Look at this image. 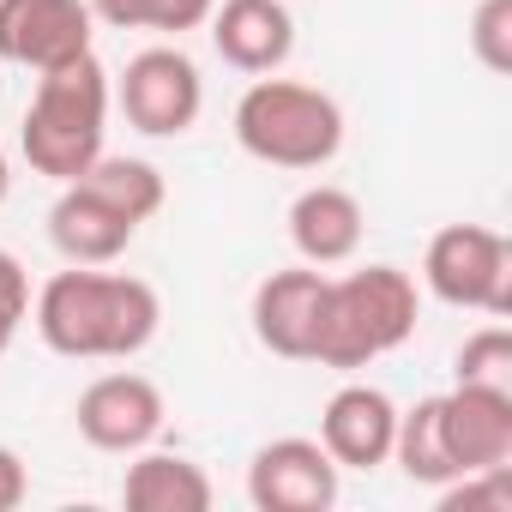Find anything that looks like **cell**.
I'll use <instances>...</instances> for the list:
<instances>
[{
  "label": "cell",
  "mask_w": 512,
  "mask_h": 512,
  "mask_svg": "<svg viewBox=\"0 0 512 512\" xmlns=\"http://www.w3.org/2000/svg\"><path fill=\"white\" fill-rule=\"evenodd\" d=\"M31 320H37V338L67 362H127L157 338L163 302L145 278L73 266L37 290Z\"/></svg>",
  "instance_id": "cell-1"
},
{
  "label": "cell",
  "mask_w": 512,
  "mask_h": 512,
  "mask_svg": "<svg viewBox=\"0 0 512 512\" xmlns=\"http://www.w3.org/2000/svg\"><path fill=\"white\" fill-rule=\"evenodd\" d=\"M103 139H109V73H103L97 49L67 67L37 73L31 109L19 127L25 163L37 175H49L55 187H67L103 157Z\"/></svg>",
  "instance_id": "cell-2"
},
{
  "label": "cell",
  "mask_w": 512,
  "mask_h": 512,
  "mask_svg": "<svg viewBox=\"0 0 512 512\" xmlns=\"http://www.w3.org/2000/svg\"><path fill=\"white\" fill-rule=\"evenodd\" d=\"M416 320H422V296H416V278L398 266H362L350 278H326V308H320L308 362L338 374L374 368L380 356L410 344Z\"/></svg>",
  "instance_id": "cell-3"
},
{
  "label": "cell",
  "mask_w": 512,
  "mask_h": 512,
  "mask_svg": "<svg viewBox=\"0 0 512 512\" xmlns=\"http://www.w3.org/2000/svg\"><path fill=\"white\" fill-rule=\"evenodd\" d=\"M235 145L272 169H326L344 151V109L320 85L260 73L235 103Z\"/></svg>",
  "instance_id": "cell-4"
},
{
  "label": "cell",
  "mask_w": 512,
  "mask_h": 512,
  "mask_svg": "<svg viewBox=\"0 0 512 512\" xmlns=\"http://www.w3.org/2000/svg\"><path fill=\"white\" fill-rule=\"evenodd\" d=\"M422 284L446 308L506 320L512 314V241L488 223H446L428 235Z\"/></svg>",
  "instance_id": "cell-5"
},
{
  "label": "cell",
  "mask_w": 512,
  "mask_h": 512,
  "mask_svg": "<svg viewBox=\"0 0 512 512\" xmlns=\"http://www.w3.org/2000/svg\"><path fill=\"white\" fill-rule=\"evenodd\" d=\"M115 97H121V115H127L133 133L181 139V133H193V121L205 109V79H199V67L181 43H157V49H139L127 61Z\"/></svg>",
  "instance_id": "cell-6"
},
{
  "label": "cell",
  "mask_w": 512,
  "mask_h": 512,
  "mask_svg": "<svg viewBox=\"0 0 512 512\" xmlns=\"http://www.w3.org/2000/svg\"><path fill=\"white\" fill-rule=\"evenodd\" d=\"M73 422H79L85 446L115 452V458H133V452H145V446L163 434L169 404H163V386H157V380L121 368V374H97V380L79 392Z\"/></svg>",
  "instance_id": "cell-7"
},
{
  "label": "cell",
  "mask_w": 512,
  "mask_h": 512,
  "mask_svg": "<svg viewBox=\"0 0 512 512\" xmlns=\"http://www.w3.org/2000/svg\"><path fill=\"white\" fill-rule=\"evenodd\" d=\"M338 464L320 440L284 434L247 458V500L260 512H326L338 500Z\"/></svg>",
  "instance_id": "cell-8"
},
{
  "label": "cell",
  "mask_w": 512,
  "mask_h": 512,
  "mask_svg": "<svg viewBox=\"0 0 512 512\" xmlns=\"http://www.w3.org/2000/svg\"><path fill=\"white\" fill-rule=\"evenodd\" d=\"M97 19L85 0H0V61L49 73L91 55Z\"/></svg>",
  "instance_id": "cell-9"
},
{
  "label": "cell",
  "mask_w": 512,
  "mask_h": 512,
  "mask_svg": "<svg viewBox=\"0 0 512 512\" xmlns=\"http://www.w3.org/2000/svg\"><path fill=\"white\" fill-rule=\"evenodd\" d=\"M320 308H326V272L320 266H284L272 278H260L253 290V338L284 362H308L314 356V332H320Z\"/></svg>",
  "instance_id": "cell-10"
},
{
  "label": "cell",
  "mask_w": 512,
  "mask_h": 512,
  "mask_svg": "<svg viewBox=\"0 0 512 512\" xmlns=\"http://www.w3.org/2000/svg\"><path fill=\"white\" fill-rule=\"evenodd\" d=\"M392 434H398V404L368 386V380H350L326 398L320 410V446L332 452L338 470H380L392 464Z\"/></svg>",
  "instance_id": "cell-11"
},
{
  "label": "cell",
  "mask_w": 512,
  "mask_h": 512,
  "mask_svg": "<svg viewBox=\"0 0 512 512\" xmlns=\"http://www.w3.org/2000/svg\"><path fill=\"white\" fill-rule=\"evenodd\" d=\"M205 25H211V49L247 79L278 73L296 55V13L284 0H217Z\"/></svg>",
  "instance_id": "cell-12"
},
{
  "label": "cell",
  "mask_w": 512,
  "mask_h": 512,
  "mask_svg": "<svg viewBox=\"0 0 512 512\" xmlns=\"http://www.w3.org/2000/svg\"><path fill=\"white\" fill-rule=\"evenodd\" d=\"M434 398H440V428H446V446H452L458 476L464 470L512 464V392L458 386L452 380V392H434Z\"/></svg>",
  "instance_id": "cell-13"
},
{
  "label": "cell",
  "mask_w": 512,
  "mask_h": 512,
  "mask_svg": "<svg viewBox=\"0 0 512 512\" xmlns=\"http://www.w3.org/2000/svg\"><path fill=\"white\" fill-rule=\"evenodd\" d=\"M139 223L127 211H115L103 193H91L85 181H67L61 199L49 205V241L67 266H115L133 247Z\"/></svg>",
  "instance_id": "cell-14"
},
{
  "label": "cell",
  "mask_w": 512,
  "mask_h": 512,
  "mask_svg": "<svg viewBox=\"0 0 512 512\" xmlns=\"http://www.w3.org/2000/svg\"><path fill=\"white\" fill-rule=\"evenodd\" d=\"M362 229H368V211L350 187H332V181H314L290 199V241L308 266H344L356 260L362 247Z\"/></svg>",
  "instance_id": "cell-15"
},
{
  "label": "cell",
  "mask_w": 512,
  "mask_h": 512,
  "mask_svg": "<svg viewBox=\"0 0 512 512\" xmlns=\"http://www.w3.org/2000/svg\"><path fill=\"white\" fill-rule=\"evenodd\" d=\"M121 500L127 512H205L211 506V476L181 458V452H133L127 476H121Z\"/></svg>",
  "instance_id": "cell-16"
},
{
  "label": "cell",
  "mask_w": 512,
  "mask_h": 512,
  "mask_svg": "<svg viewBox=\"0 0 512 512\" xmlns=\"http://www.w3.org/2000/svg\"><path fill=\"white\" fill-rule=\"evenodd\" d=\"M392 464L416 482V488H440L458 476L446 428H440V398H422L416 410H398V434H392Z\"/></svg>",
  "instance_id": "cell-17"
},
{
  "label": "cell",
  "mask_w": 512,
  "mask_h": 512,
  "mask_svg": "<svg viewBox=\"0 0 512 512\" xmlns=\"http://www.w3.org/2000/svg\"><path fill=\"white\" fill-rule=\"evenodd\" d=\"M91 193H103L115 211H127L133 223H151L157 211H163V169L157 163H145V157H97L85 175H79Z\"/></svg>",
  "instance_id": "cell-18"
},
{
  "label": "cell",
  "mask_w": 512,
  "mask_h": 512,
  "mask_svg": "<svg viewBox=\"0 0 512 512\" xmlns=\"http://www.w3.org/2000/svg\"><path fill=\"white\" fill-rule=\"evenodd\" d=\"M97 25H115V31H199L211 19L217 0H85Z\"/></svg>",
  "instance_id": "cell-19"
},
{
  "label": "cell",
  "mask_w": 512,
  "mask_h": 512,
  "mask_svg": "<svg viewBox=\"0 0 512 512\" xmlns=\"http://www.w3.org/2000/svg\"><path fill=\"white\" fill-rule=\"evenodd\" d=\"M452 368H458V386H494V392H512V332H506L500 320L482 326V332H470Z\"/></svg>",
  "instance_id": "cell-20"
},
{
  "label": "cell",
  "mask_w": 512,
  "mask_h": 512,
  "mask_svg": "<svg viewBox=\"0 0 512 512\" xmlns=\"http://www.w3.org/2000/svg\"><path fill=\"white\" fill-rule=\"evenodd\" d=\"M434 506L440 512H512V470L494 464V470H464L452 482L434 488Z\"/></svg>",
  "instance_id": "cell-21"
},
{
  "label": "cell",
  "mask_w": 512,
  "mask_h": 512,
  "mask_svg": "<svg viewBox=\"0 0 512 512\" xmlns=\"http://www.w3.org/2000/svg\"><path fill=\"white\" fill-rule=\"evenodd\" d=\"M470 55L494 79L512 73V0H476V13H470Z\"/></svg>",
  "instance_id": "cell-22"
},
{
  "label": "cell",
  "mask_w": 512,
  "mask_h": 512,
  "mask_svg": "<svg viewBox=\"0 0 512 512\" xmlns=\"http://www.w3.org/2000/svg\"><path fill=\"white\" fill-rule=\"evenodd\" d=\"M25 320H31V272L19 266V253L0 247V356L13 350Z\"/></svg>",
  "instance_id": "cell-23"
},
{
  "label": "cell",
  "mask_w": 512,
  "mask_h": 512,
  "mask_svg": "<svg viewBox=\"0 0 512 512\" xmlns=\"http://www.w3.org/2000/svg\"><path fill=\"white\" fill-rule=\"evenodd\" d=\"M25 494H31V470H25V458H19L13 446H0V512L25 506Z\"/></svg>",
  "instance_id": "cell-24"
},
{
  "label": "cell",
  "mask_w": 512,
  "mask_h": 512,
  "mask_svg": "<svg viewBox=\"0 0 512 512\" xmlns=\"http://www.w3.org/2000/svg\"><path fill=\"white\" fill-rule=\"evenodd\" d=\"M7 193H13V163H7V151H0V205H7Z\"/></svg>",
  "instance_id": "cell-25"
}]
</instances>
